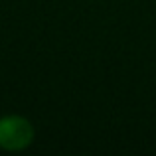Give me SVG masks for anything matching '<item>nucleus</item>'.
<instances>
[{"instance_id":"nucleus-1","label":"nucleus","mask_w":156,"mask_h":156,"mask_svg":"<svg viewBox=\"0 0 156 156\" xmlns=\"http://www.w3.org/2000/svg\"><path fill=\"white\" fill-rule=\"evenodd\" d=\"M34 125L22 115H6L0 119V148L20 152L34 142Z\"/></svg>"}]
</instances>
